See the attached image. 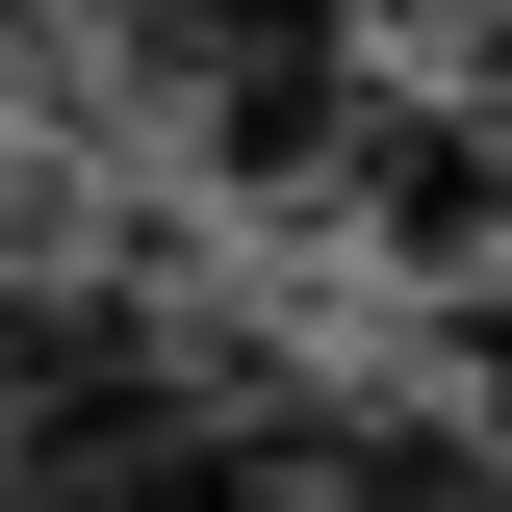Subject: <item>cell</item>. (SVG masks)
I'll use <instances>...</instances> for the list:
<instances>
[{"instance_id": "5", "label": "cell", "mask_w": 512, "mask_h": 512, "mask_svg": "<svg viewBox=\"0 0 512 512\" xmlns=\"http://www.w3.org/2000/svg\"><path fill=\"white\" fill-rule=\"evenodd\" d=\"M384 26H512V0H384Z\"/></svg>"}, {"instance_id": "2", "label": "cell", "mask_w": 512, "mask_h": 512, "mask_svg": "<svg viewBox=\"0 0 512 512\" xmlns=\"http://www.w3.org/2000/svg\"><path fill=\"white\" fill-rule=\"evenodd\" d=\"M308 205H359L410 282H487V256H512V103H384V77H359V128H333Z\"/></svg>"}, {"instance_id": "1", "label": "cell", "mask_w": 512, "mask_h": 512, "mask_svg": "<svg viewBox=\"0 0 512 512\" xmlns=\"http://www.w3.org/2000/svg\"><path fill=\"white\" fill-rule=\"evenodd\" d=\"M128 52L180 77V128H205L231 205H308L333 128H359V0H128Z\"/></svg>"}, {"instance_id": "4", "label": "cell", "mask_w": 512, "mask_h": 512, "mask_svg": "<svg viewBox=\"0 0 512 512\" xmlns=\"http://www.w3.org/2000/svg\"><path fill=\"white\" fill-rule=\"evenodd\" d=\"M461 436L512 461V282H461Z\"/></svg>"}, {"instance_id": "3", "label": "cell", "mask_w": 512, "mask_h": 512, "mask_svg": "<svg viewBox=\"0 0 512 512\" xmlns=\"http://www.w3.org/2000/svg\"><path fill=\"white\" fill-rule=\"evenodd\" d=\"M256 512H512V461L461 436V410H384V436H282Z\"/></svg>"}]
</instances>
